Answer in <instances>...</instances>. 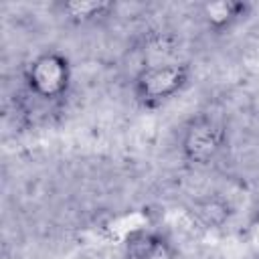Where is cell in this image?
<instances>
[{"instance_id": "cell-7", "label": "cell", "mask_w": 259, "mask_h": 259, "mask_svg": "<svg viewBox=\"0 0 259 259\" xmlns=\"http://www.w3.org/2000/svg\"><path fill=\"white\" fill-rule=\"evenodd\" d=\"M196 219L206 227H219L229 219V204H225L219 198H206L196 202L194 210Z\"/></svg>"}, {"instance_id": "cell-8", "label": "cell", "mask_w": 259, "mask_h": 259, "mask_svg": "<svg viewBox=\"0 0 259 259\" xmlns=\"http://www.w3.org/2000/svg\"><path fill=\"white\" fill-rule=\"evenodd\" d=\"M249 231H251V239H253V243L259 247V214H257L255 221L251 223V229H249Z\"/></svg>"}, {"instance_id": "cell-5", "label": "cell", "mask_w": 259, "mask_h": 259, "mask_svg": "<svg viewBox=\"0 0 259 259\" xmlns=\"http://www.w3.org/2000/svg\"><path fill=\"white\" fill-rule=\"evenodd\" d=\"M247 12H249V4L241 0H212L200 6V16L208 26V30L212 32L229 30L235 22L245 18Z\"/></svg>"}, {"instance_id": "cell-1", "label": "cell", "mask_w": 259, "mask_h": 259, "mask_svg": "<svg viewBox=\"0 0 259 259\" xmlns=\"http://www.w3.org/2000/svg\"><path fill=\"white\" fill-rule=\"evenodd\" d=\"M190 77L186 63H158L144 67L134 79V95L142 107H160L172 99Z\"/></svg>"}, {"instance_id": "cell-2", "label": "cell", "mask_w": 259, "mask_h": 259, "mask_svg": "<svg viewBox=\"0 0 259 259\" xmlns=\"http://www.w3.org/2000/svg\"><path fill=\"white\" fill-rule=\"evenodd\" d=\"M26 87L32 95L45 101L61 99L71 85V65L61 53L49 51L34 57L24 71Z\"/></svg>"}, {"instance_id": "cell-6", "label": "cell", "mask_w": 259, "mask_h": 259, "mask_svg": "<svg viewBox=\"0 0 259 259\" xmlns=\"http://www.w3.org/2000/svg\"><path fill=\"white\" fill-rule=\"evenodd\" d=\"M63 14L73 22H91L101 16H107L113 10V2L107 0H73L61 6Z\"/></svg>"}, {"instance_id": "cell-3", "label": "cell", "mask_w": 259, "mask_h": 259, "mask_svg": "<svg viewBox=\"0 0 259 259\" xmlns=\"http://www.w3.org/2000/svg\"><path fill=\"white\" fill-rule=\"evenodd\" d=\"M227 146V130L221 121L208 115L192 117L180 136V150L186 162L206 166L219 158Z\"/></svg>"}, {"instance_id": "cell-4", "label": "cell", "mask_w": 259, "mask_h": 259, "mask_svg": "<svg viewBox=\"0 0 259 259\" xmlns=\"http://www.w3.org/2000/svg\"><path fill=\"white\" fill-rule=\"evenodd\" d=\"M127 259H176L174 247L158 233L134 231L125 239Z\"/></svg>"}]
</instances>
